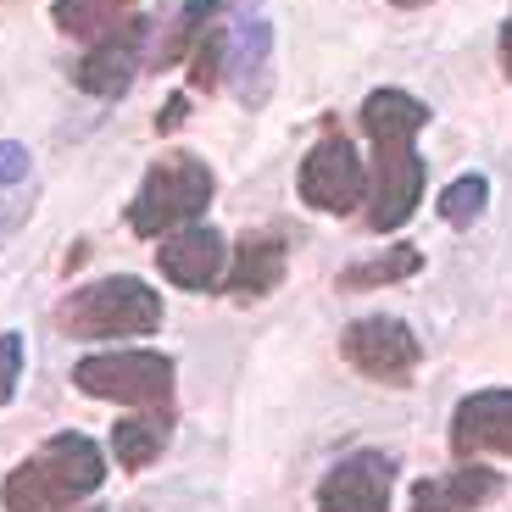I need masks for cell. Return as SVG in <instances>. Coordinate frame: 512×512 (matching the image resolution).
I'll use <instances>...</instances> for the list:
<instances>
[{
    "mask_svg": "<svg viewBox=\"0 0 512 512\" xmlns=\"http://www.w3.org/2000/svg\"><path fill=\"white\" fill-rule=\"evenodd\" d=\"M145 39H151V23L145 17H123L106 39H95L84 62L73 67V84L84 95H101V101H117V95L134 84V73L145 67Z\"/></svg>",
    "mask_w": 512,
    "mask_h": 512,
    "instance_id": "ba28073f",
    "label": "cell"
},
{
    "mask_svg": "<svg viewBox=\"0 0 512 512\" xmlns=\"http://www.w3.org/2000/svg\"><path fill=\"white\" fill-rule=\"evenodd\" d=\"M78 512H101V507H78Z\"/></svg>",
    "mask_w": 512,
    "mask_h": 512,
    "instance_id": "83f0119b",
    "label": "cell"
},
{
    "mask_svg": "<svg viewBox=\"0 0 512 512\" xmlns=\"http://www.w3.org/2000/svg\"><path fill=\"white\" fill-rule=\"evenodd\" d=\"M301 201L312 212H334V218H346V212H357V201H368L362 156L351 151V140L340 128H329L307 151V162H301Z\"/></svg>",
    "mask_w": 512,
    "mask_h": 512,
    "instance_id": "8992f818",
    "label": "cell"
},
{
    "mask_svg": "<svg viewBox=\"0 0 512 512\" xmlns=\"http://www.w3.org/2000/svg\"><path fill=\"white\" fill-rule=\"evenodd\" d=\"M485 195H490V184L479 179V173H468V179L446 184V195H440V218L457 223V229H468V223L485 212Z\"/></svg>",
    "mask_w": 512,
    "mask_h": 512,
    "instance_id": "ffe728a7",
    "label": "cell"
},
{
    "mask_svg": "<svg viewBox=\"0 0 512 512\" xmlns=\"http://www.w3.org/2000/svg\"><path fill=\"white\" fill-rule=\"evenodd\" d=\"M418 268H423V251H412V245H390L384 256H368V262L346 268L340 279H334V290H379V284L412 279Z\"/></svg>",
    "mask_w": 512,
    "mask_h": 512,
    "instance_id": "e0dca14e",
    "label": "cell"
},
{
    "mask_svg": "<svg viewBox=\"0 0 512 512\" xmlns=\"http://www.w3.org/2000/svg\"><path fill=\"white\" fill-rule=\"evenodd\" d=\"M23 218H28V201H12V206H6V212H0V240H6V234H12Z\"/></svg>",
    "mask_w": 512,
    "mask_h": 512,
    "instance_id": "d4e9b609",
    "label": "cell"
},
{
    "mask_svg": "<svg viewBox=\"0 0 512 512\" xmlns=\"http://www.w3.org/2000/svg\"><path fill=\"white\" fill-rule=\"evenodd\" d=\"M23 179H28V151L0 140V184H23Z\"/></svg>",
    "mask_w": 512,
    "mask_h": 512,
    "instance_id": "603a6c76",
    "label": "cell"
},
{
    "mask_svg": "<svg viewBox=\"0 0 512 512\" xmlns=\"http://www.w3.org/2000/svg\"><path fill=\"white\" fill-rule=\"evenodd\" d=\"M184 117H190V101H184V95H173V101L162 106V117H156V134H173Z\"/></svg>",
    "mask_w": 512,
    "mask_h": 512,
    "instance_id": "cb8c5ba5",
    "label": "cell"
},
{
    "mask_svg": "<svg viewBox=\"0 0 512 512\" xmlns=\"http://www.w3.org/2000/svg\"><path fill=\"white\" fill-rule=\"evenodd\" d=\"M184 67H190L195 90H218L223 84V67H229V28H223V17L195 39V51L184 56Z\"/></svg>",
    "mask_w": 512,
    "mask_h": 512,
    "instance_id": "ac0fdd59",
    "label": "cell"
},
{
    "mask_svg": "<svg viewBox=\"0 0 512 512\" xmlns=\"http://www.w3.org/2000/svg\"><path fill=\"white\" fill-rule=\"evenodd\" d=\"M17 379H23V334L0 329V407L17 396Z\"/></svg>",
    "mask_w": 512,
    "mask_h": 512,
    "instance_id": "44dd1931",
    "label": "cell"
},
{
    "mask_svg": "<svg viewBox=\"0 0 512 512\" xmlns=\"http://www.w3.org/2000/svg\"><path fill=\"white\" fill-rule=\"evenodd\" d=\"M134 6H140V0H56L51 17H56V28L73 34V39H106L123 17H134Z\"/></svg>",
    "mask_w": 512,
    "mask_h": 512,
    "instance_id": "9a60e30c",
    "label": "cell"
},
{
    "mask_svg": "<svg viewBox=\"0 0 512 512\" xmlns=\"http://www.w3.org/2000/svg\"><path fill=\"white\" fill-rule=\"evenodd\" d=\"M67 340H128V334H156L162 329V295L145 279H95L84 290H73L56 307Z\"/></svg>",
    "mask_w": 512,
    "mask_h": 512,
    "instance_id": "3957f363",
    "label": "cell"
},
{
    "mask_svg": "<svg viewBox=\"0 0 512 512\" xmlns=\"http://www.w3.org/2000/svg\"><path fill=\"white\" fill-rule=\"evenodd\" d=\"M229 67H234V78H240V95H245L251 106L268 95V23H262V17H251V23L234 28V39H229Z\"/></svg>",
    "mask_w": 512,
    "mask_h": 512,
    "instance_id": "5bb4252c",
    "label": "cell"
},
{
    "mask_svg": "<svg viewBox=\"0 0 512 512\" xmlns=\"http://www.w3.org/2000/svg\"><path fill=\"white\" fill-rule=\"evenodd\" d=\"M501 73L512 78V17H507V28H501Z\"/></svg>",
    "mask_w": 512,
    "mask_h": 512,
    "instance_id": "484cf974",
    "label": "cell"
},
{
    "mask_svg": "<svg viewBox=\"0 0 512 512\" xmlns=\"http://www.w3.org/2000/svg\"><path fill=\"white\" fill-rule=\"evenodd\" d=\"M167 440H173V412H140V418H123L112 429V457L128 474H140L167 451Z\"/></svg>",
    "mask_w": 512,
    "mask_h": 512,
    "instance_id": "4fadbf2b",
    "label": "cell"
},
{
    "mask_svg": "<svg viewBox=\"0 0 512 512\" xmlns=\"http://www.w3.org/2000/svg\"><path fill=\"white\" fill-rule=\"evenodd\" d=\"M340 357H346L362 379L412 384V373H418V362H423V346L401 318H357L340 334Z\"/></svg>",
    "mask_w": 512,
    "mask_h": 512,
    "instance_id": "52a82bcc",
    "label": "cell"
},
{
    "mask_svg": "<svg viewBox=\"0 0 512 512\" xmlns=\"http://www.w3.org/2000/svg\"><path fill=\"white\" fill-rule=\"evenodd\" d=\"M284 262H290V245H284L279 229H256L234 245V273H229V290L234 295H273L284 279Z\"/></svg>",
    "mask_w": 512,
    "mask_h": 512,
    "instance_id": "7c38bea8",
    "label": "cell"
},
{
    "mask_svg": "<svg viewBox=\"0 0 512 512\" xmlns=\"http://www.w3.org/2000/svg\"><path fill=\"white\" fill-rule=\"evenodd\" d=\"M223 17V0H190L179 17H173V28H167V39L151 51V67H173V62H184V56L195 51V39L206 34V28Z\"/></svg>",
    "mask_w": 512,
    "mask_h": 512,
    "instance_id": "2e32d148",
    "label": "cell"
},
{
    "mask_svg": "<svg viewBox=\"0 0 512 512\" xmlns=\"http://www.w3.org/2000/svg\"><path fill=\"white\" fill-rule=\"evenodd\" d=\"M451 457H512V390H479L451 412Z\"/></svg>",
    "mask_w": 512,
    "mask_h": 512,
    "instance_id": "9c48e42d",
    "label": "cell"
},
{
    "mask_svg": "<svg viewBox=\"0 0 512 512\" xmlns=\"http://www.w3.org/2000/svg\"><path fill=\"white\" fill-rule=\"evenodd\" d=\"M396 468L379 451H357L340 468H329L318 485V512H390Z\"/></svg>",
    "mask_w": 512,
    "mask_h": 512,
    "instance_id": "30bf717a",
    "label": "cell"
},
{
    "mask_svg": "<svg viewBox=\"0 0 512 512\" xmlns=\"http://www.w3.org/2000/svg\"><path fill=\"white\" fill-rule=\"evenodd\" d=\"M73 384L95 401H128V407L167 412L173 401V357L162 351H101L73 368Z\"/></svg>",
    "mask_w": 512,
    "mask_h": 512,
    "instance_id": "5b68a950",
    "label": "cell"
},
{
    "mask_svg": "<svg viewBox=\"0 0 512 512\" xmlns=\"http://www.w3.org/2000/svg\"><path fill=\"white\" fill-rule=\"evenodd\" d=\"M412 512H462V501L451 496L446 479H423V485L412 490Z\"/></svg>",
    "mask_w": 512,
    "mask_h": 512,
    "instance_id": "7402d4cb",
    "label": "cell"
},
{
    "mask_svg": "<svg viewBox=\"0 0 512 512\" xmlns=\"http://www.w3.org/2000/svg\"><path fill=\"white\" fill-rule=\"evenodd\" d=\"M357 117H362V134L373 140L368 229L390 234V229H401L423 201V156L412 151V134L429 123V106L407 90H373Z\"/></svg>",
    "mask_w": 512,
    "mask_h": 512,
    "instance_id": "6da1fadb",
    "label": "cell"
},
{
    "mask_svg": "<svg viewBox=\"0 0 512 512\" xmlns=\"http://www.w3.org/2000/svg\"><path fill=\"white\" fill-rule=\"evenodd\" d=\"M212 167L190 151H173V156H156V167L145 173L140 195L128 206V229L140 240H156V234H173V229H190L201 223V212L212 206Z\"/></svg>",
    "mask_w": 512,
    "mask_h": 512,
    "instance_id": "277c9868",
    "label": "cell"
},
{
    "mask_svg": "<svg viewBox=\"0 0 512 512\" xmlns=\"http://www.w3.org/2000/svg\"><path fill=\"white\" fill-rule=\"evenodd\" d=\"M101 479H106L101 446L90 435L67 429V435L45 440L34 457L17 462L6 485H0V501H6V512H67L90 490H101Z\"/></svg>",
    "mask_w": 512,
    "mask_h": 512,
    "instance_id": "7a4b0ae2",
    "label": "cell"
},
{
    "mask_svg": "<svg viewBox=\"0 0 512 512\" xmlns=\"http://www.w3.org/2000/svg\"><path fill=\"white\" fill-rule=\"evenodd\" d=\"M446 485H451V496L462 501V512H479L485 501H496L501 490H507V479H501L496 468H479V462H462V468L446 479Z\"/></svg>",
    "mask_w": 512,
    "mask_h": 512,
    "instance_id": "d6986e66",
    "label": "cell"
},
{
    "mask_svg": "<svg viewBox=\"0 0 512 512\" xmlns=\"http://www.w3.org/2000/svg\"><path fill=\"white\" fill-rule=\"evenodd\" d=\"M223 262H229V240H223L218 229H179L173 240L156 245V268H162V279H173L179 290H212V284L223 279Z\"/></svg>",
    "mask_w": 512,
    "mask_h": 512,
    "instance_id": "8fae6325",
    "label": "cell"
},
{
    "mask_svg": "<svg viewBox=\"0 0 512 512\" xmlns=\"http://www.w3.org/2000/svg\"><path fill=\"white\" fill-rule=\"evenodd\" d=\"M390 6H407V12H412V6H429V0H390Z\"/></svg>",
    "mask_w": 512,
    "mask_h": 512,
    "instance_id": "4316f807",
    "label": "cell"
}]
</instances>
